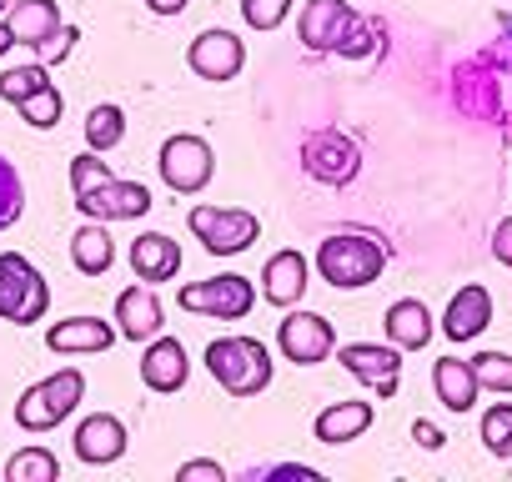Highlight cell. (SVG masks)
I'll list each match as a JSON object with an SVG mask.
<instances>
[{"label":"cell","instance_id":"ffe728a7","mask_svg":"<svg viewBox=\"0 0 512 482\" xmlns=\"http://www.w3.org/2000/svg\"><path fill=\"white\" fill-rule=\"evenodd\" d=\"M121 332L101 317H66L56 327H46V347L61 352V357H86V352H106Z\"/></svg>","mask_w":512,"mask_h":482},{"label":"cell","instance_id":"8d00e7d4","mask_svg":"<svg viewBox=\"0 0 512 482\" xmlns=\"http://www.w3.org/2000/svg\"><path fill=\"white\" fill-rule=\"evenodd\" d=\"M176 477H181V482H226V467H221V462L196 457V462H181V467H176Z\"/></svg>","mask_w":512,"mask_h":482},{"label":"cell","instance_id":"4fadbf2b","mask_svg":"<svg viewBox=\"0 0 512 482\" xmlns=\"http://www.w3.org/2000/svg\"><path fill=\"white\" fill-rule=\"evenodd\" d=\"M307 287H312V267H307V257L297 247L267 257V267H262V302L287 312V307H302Z\"/></svg>","mask_w":512,"mask_h":482},{"label":"cell","instance_id":"9a60e30c","mask_svg":"<svg viewBox=\"0 0 512 482\" xmlns=\"http://www.w3.org/2000/svg\"><path fill=\"white\" fill-rule=\"evenodd\" d=\"M186 377H191V357H186V347H181L176 337H151L146 352H141V382H146V392L171 397V392L186 387Z\"/></svg>","mask_w":512,"mask_h":482},{"label":"cell","instance_id":"f1b7e54d","mask_svg":"<svg viewBox=\"0 0 512 482\" xmlns=\"http://www.w3.org/2000/svg\"><path fill=\"white\" fill-rule=\"evenodd\" d=\"M16 111H21V121H26V126H36V131H51V126H61L66 96H61V91H56V81H51V86H41L36 96H26Z\"/></svg>","mask_w":512,"mask_h":482},{"label":"cell","instance_id":"7c38bea8","mask_svg":"<svg viewBox=\"0 0 512 482\" xmlns=\"http://www.w3.org/2000/svg\"><path fill=\"white\" fill-rule=\"evenodd\" d=\"M81 216L86 221H136V216H146L151 211V191L141 186V181H106V186H96V191H86L81 201Z\"/></svg>","mask_w":512,"mask_h":482},{"label":"cell","instance_id":"f35d334b","mask_svg":"<svg viewBox=\"0 0 512 482\" xmlns=\"http://www.w3.org/2000/svg\"><path fill=\"white\" fill-rule=\"evenodd\" d=\"M412 442H417V447H427V452H437V447H447V432H442L437 422L417 417V422H412Z\"/></svg>","mask_w":512,"mask_h":482},{"label":"cell","instance_id":"2e32d148","mask_svg":"<svg viewBox=\"0 0 512 482\" xmlns=\"http://www.w3.org/2000/svg\"><path fill=\"white\" fill-rule=\"evenodd\" d=\"M161 327H166V312H161L156 287L141 282V287H126L116 297V332L126 342H151V337H161Z\"/></svg>","mask_w":512,"mask_h":482},{"label":"cell","instance_id":"7402d4cb","mask_svg":"<svg viewBox=\"0 0 512 482\" xmlns=\"http://www.w3.org/2000/svg\"><path fill=\"white\" fill-rule=\"evenodd\" d=\"M372 417H377V407H372V402L347 397V402H332V407H322V412H317L312 437H317V442H327V447H342V442H357V437L372 427Z\"/></svg>","mask_w":512,"mask_h":482},{"label":"cell","instance_id":"1f68e13d","mask_svg":"<svg viewBox=\"0 0 512 482\" xmlns=\"http://www.w3.org/2000/svg\"><path fill=\"white\" fill-rule=\"evenodd\" d=\"M482 447L492 457H512V402H492L482 412Z\"/></svg>","mask_w":512,"mask_h":482},{"label":"cell","instance_id":"603a6c76","mask_svg":"<svg viewBox=\"0 0 512 482\" xmlns=\"http://www.w3.org/2000/svg\"><path fill=\"white\" fill-rule=\"evenodd\" d=\"M382 332H387V342L392 347H402V352H422L427 342H432V312L417 302V297H397L392 307H387V317H382Z\"/></svg>","mask_w":512,"mask_h":482},{"label":"cell","instance_id":"5b68a950","mask_svg":"<svg viewBox=\"0 0 512 482\" xmlns=\"http://www.w3.org/2000/svg\"><path fill=\"white\" fill-rule=\"evenodd\" d=\"M156 166H161V181H166L176 196H196V191H206L211 176H216V151H211L206 136H196V131H176V136L161 141Z\"/></svg>","mask_w":512,"mask_h":482},{"label":"cell","instance_id":"d590c367","mask_svg":"<svg viewBox=\"0 0 512 482\" xmlns=\"http://www.w3.org/2000/svg\"><path fill=\"white\" fill-rule=\"evenodd\" d=\"M76 41H81V26H71V21H66V26H61V31L41 46V66H61V61L76 51Z\"/></svg>","mask_w":512,"mask_h":482},{"label":"cell","instance_id":"4316f807","mask_svg":"<svg viewBox=\"0 0 512 482\" xmlns=\"http://www.w3.org/2000/svg\"><path fill=\"white\" fill-rule=\"evenodd\" d=\"M6 477L11 482H56L61 477V462L51 447H21L11 462H6Z\"/></svg>","mask_w":512,"mask_h":482},{"label":"cell","instance_id":"d6986e66","mask_svg":"<svg viewBox=\"0 0 512 482\" xmlns=\"http://www.w3.org/2000/svg\"><path fill=\"white\" fill-rule=\"evenodd\" d=\"M131 272H136V282L161 287V282H171L181 272V247L166 231H141L131 241Z\"/></svg>","mask_w":512,"mask_h":482},{"label":"cell","instance_id":"b9f144b4","mask_svg":"<svg viewBox=\"0 0 512 482\" xmlns=\"http://www.w3.org/2000/svg\"><path fill=\"white\" fill-rule=\"evenodd\" d=\"M6 11H11V0H0V16H6Z\"/></svg>","mask_w":512,"mask_h":482},{"label":"cell","instance_id":"4dcf8cb0","mask_svg":"<svg viewBox=\"0 0 512 482\" xmlns=\"http://www.w3.org/2000/svg\"><path fill=\"white\" fill-rule=\"evenodd\" d=\"M467 362H472L482 392L512 397V357H507V352H477V357H467Z\"/></svg>","mask_w":512,"mask_h":482},{"label":"cell","instance_id":"d6a6232c","mask_svg":"<svg viewBox=\"0 0 512 482\" xmlns=\"http://www.w3.org/2000/svg\"><path fill=\"white\" fill-rule=\"evenodd\" d=\"M116 171H111V161H101V151H81V156H71V191H76V201L86 196V191H96V186H106Z\"/></svg>","mask_w":512,"mask_h":482},{"label":"cell","instance_id":"74e56055","mask_svg":"<svg viewBox=\"0 0 512 482\" xmlns=\"http://www.w3.org/2000/svg\"><path fill=\"white\" fill-rule=\"evenodd\" d=\"M492 257L512 272V216H502V221L492 226Z\"/></svg>","mask_w":512,"mask_h":482},{"label":"cell","instance_id":"ba28073f","mask_svg":"<svg viewBox=\"0 0 512 482\" xmlns=\"http://www.w3.org/2000/svg\"><path fill=\"white\" fill-rule=\"evenodd\" d=\"M302 171H307L317 186H347V181H357V171H362V151H357V141H352L347 131L322 126V131H312V136L302 141Z\"/></svg>","mask_w":512,"mask_h":482},{"label":"cell","instance_id":"484cf974","mask_svg":"<svg viewBox=\"0 0 512 482\" xmlns=\"http://www.w3.org/2000/svg\"><path fill=\"white\" fill-rule=\"evenodd\" d=\"M126 141V111L116 106V101H101V106H91L86 111V146L91 151H116Z\"/></svg>","mask_w":512,"mask_h":482},{"label":"cell","instance_id":"44dd1931","mask_svg":"<svg viewBox=\"0 0 512 482\" xmlns=\"http://www.w3.org/2000/svg\"><path fill=\"white\" fill-rule=\"evenodd\" d=\"M6 26L16 36V46H31L41 51L66 21H61V6L56 0H11V11H6Z\"/></svg>","mask_w":512,"mask_h":482},{"label":"cell","instance_id":"e575fe53","mask_svg":"<svg viewBox=\"0 0 512 482\" xmlns=\"http://www.w3.org/2000/svg\"><path fill=\"white\" fill-rule=\"evenodd\" d=\"M377 46H382V26H377V21H362V16H352L347 36L337 41V56H347V61H362V56H372Z\"/></svg>","mask_w":512,"mask_h":482},{"label":"cell","instance_id":"cb8c5ba5","mask_svg":"<svg viewBox=\"0 0 512 482\" xmlns=\"http://www.w3.org/2000/svg\"><path fill=\"white\" fill-rule=\"evenodd\" d=\"M432 392H437V402L447 407V412H472L477 407V397H482V387H477V372H472V362H462V357H437V367H432Z\"/></svg>","mask_w":512,"mask_h":482},{"label":"cell","instance_id":"8fae6325","mask_svg":"<svg viewBox=\"0 0 512 482\" xmlns=\"http://www.w3.org/2000/svg\"><path fill=\"white\" fill-rule=\"evenodd\" d=\"M186 66H191V76L221 86V81H236V76H241L246 46H241V36H231V31H201V36L186 46Z\"/></svg>","mask_w":512,"mask_h":482},{"label":"cell","instance_id":"836d02e7","mask_svg":"<svg viewBox=\"0 0 512 482\" xmlns=\"http://www.w3.org/2000/svg\"><path fill=\"white\" fill-rule=\"evenodd\" d=\"M292 6H297V0H241V21L267 36V31H277L292 16Z\"/></svg>","mask_w":512,"mask_h":482},{"label":"cell","instance_id":"ab89813d","mask_svg":"<svg viewBox=\"0 0 512 482\" xmlns=\"http://www.w3.org/2000/svg\"><path fill=\"white\" fill-rule=\"evenodd\" d=\"M186 6H191V0H146V11H151V16H181Z\"/></svg>","mask_w":512,"mask_h":482},{"label":"cell","instance_id":"d4e9b609","mask_svg":"<svg viewBox=\"0 0 512 482\" xmlns=\"http://www.w3.org/2000/svg\"><path fill=\"white\" fill-rule=\"evenodd\" d=\"M71 262L81 277H106L111 262H116V241L106 231V221H86L76 236H71Z\"/></svg>","mask_w":512,"mask_h":482},{"label":"cell","instance_id":"7a4b0ae2","mask_svg":"<svg viewBox=\"0 0 512 482\" xmlns=\"http://www.w3.org/2000/svg\"><path fill=\"white\" fill-rule=\"evenodd\" d=\"M317 272L332 292H362L387 272V247L362 231H332L317 247Z\"/></svg>","mask_w":512,"mask_h":482},{"label":"cell","instance_id":"6da1fadb","mask_svg":"<svg viewBox=\"0 0 512 482\" xmlns=\"http://www.w3.org/2000/svg\"><path fill=\"white\" fill-rule=\"evenodd\" d=\"M206 372L216 377V387L236 402H251V397H262L272 387V352L267 342H256L246 332H231V337H216L206 347Z\"/></svg>","mask_w":512,"mask_h":482},{"label":"cell","instance_id":"83f0119b","mask_svg":"<svg viewBox=\"0 0 512 482\" xmlns=\"http://www.w3.org/2000/svg\"><path fill=\"white\" fill-rule=\"evenodd\" d=\"M41 86H51V66H11V71H0V101L6 106H21L26 96H36Z\"/></svg>","mask_w":512,"mask_h":482},{"label":"cell","instance_id":"ac0fdd59","mask_svg":"<svg viewBox=\"0 0 512 482\" xmlns=\"http://www.w3.org/2000/svg\"><path fill=\"white\" fill-rule=\"evenodd\" d=\"M126 422L121 417H111V412H96V417H86L81 427H76V457L86 462V467H111V462H121L126 457Z\"/></svg>","mask_w":512,"mask_h":482},{"label":"cell","instance_id":"52a82bcc","mask_svg":"<svg viewBox=\"0 0 512 482\" xmlns=\"http://www.w3.org/2000/svg\"><path fill=\"white\" fill-rule=\"evenodd\" d=\"M186 226H191V236L211 257H241L251 241L262 236L256 211H241V206H191Z\"/></svg>","mask_w":512,"mask_h":482},{"label":"cell","instance_id":"e0dca14e","mask_svg":"<svg viewBox=\"0 0 512 482\" xmlns=\"http://www.w3.org/2000/svg\"><path fill=\"white\" fill-rule=\"evenodd\" d=\"M487 322H492V292H487L482 282L457 287V297H452L447 312H442L447 342H477V337L487 332Z\"/></svg>","mask_w":512,"mask_h":482},{"label":"cell","instance_id":"60d3db41","mask_svg":"<svg viewBox=\"0 0 512 482\" xmlns=\"http://www.w3.org/2000/svg\"><path fill=\"white\" fill-rule=\"evenodd\" d=\"M11 46H16V36H11V26H6V21H0V56H6Z\"/></svg>","mask_w":512,"mask_h":482},{"label":"cell","instance_id":"30bf717a","mask_svg":"<svg viewBox=\"0 0 512 482\" xmlns=\"http://www.w3.org/2000/svg\"><path fill=\"white\" fill-rule=\"evenodd\" d=\"M337 362L357 382H367L377 392V402H392L402 387V347H392V342H342Z\"/></svg>","mask_w":512,"mask_h":482},{"label":"cell","instance_id":"9c48e42d","mask_svg":"<svg viewBox=\"0 0 512 482\" xmlns=\"http://www.w3.org/2000/svg\"><path fill=\"white\" fill-rule=\"evenodd\" d=\"M277 347L287 362L297 367H317L337 352V327L322 317V312H307V307H287V317L277 322Z\"/></svg>","mask_w":512,"mask_h":482},{"label":"cell","instance_id":"f546056e","mask_svg":"<svg viewBox=\"0 0 512 482\" xmlns=\"http://www.w3.org/2000/svg\"><path fill=\"white\" fill-rule=\"evenodd\" d=\"M26 216V186L11 156H0V231H11Z\"/></svg>","mask_w":512,"mask_h":482},{"label":"cell","instance_id":"8992f818","mask_svg":"<svg viewBox=\"0 0 512 482\" xmlns=\"http://www.w3.org/2000/svg\"><path fill=\"white\" fill-rule=\"evenodd\" d=\"M176 307L181 312H196V317H216V322H241L251 307H256V282L241 277V272H221V277H206V282H186L176 292Z\"/></svg>","mask_w":512,"mask_h":482},{"label":"cell","instance_id":"277c9868","mask_svg":"<svg viewBox=\"0 0 512 482\" xmlns=\"http://www.w3.org/2000/svg\"><path fill=\"white\" fill-rule=\"evenodd\" d=\"M51 312V287L36 272L31 257L21 252H0V322L11 327H36Z\"/></svg>","mask_w":512,"mask_h":482},{"label":"cell","instance_id":"5bb4252c","mask_svg":"<svg viewBox=\"0 0 512 482\" xmlns=\"http://www.w3.org/2000/svg\"><path fill=\"white\" fill-rule=\"evenodd\" d=\"M352 16H357V11L347 6V0H307L302 16H297V36H302V46H307L312 56H327V51H337V41L347 36Z\"/></svg>","mask_w":512,"mask_h":482},{"label":"cell","instance_id":"3957f363","mask_svg":"<svg viewBox=\"0 0 512 482\" xmlns=\"http://www.w3.org/2000/svg\"><path fill=\"white\" fill-rule=\"evenodd\" d=\"M86 397V377L76 367H61L56 377L46 382H31L21 397H16V427L21 432H51L61 427Z\"/></svg>","mask_w":512,"mask_h":482}]
</instances>
